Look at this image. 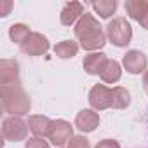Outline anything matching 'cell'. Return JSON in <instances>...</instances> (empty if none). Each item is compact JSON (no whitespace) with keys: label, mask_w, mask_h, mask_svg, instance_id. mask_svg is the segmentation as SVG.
<instances>
[{"label":"cell","mask_w":148,"mask_h":148,"mask_svg":"<svg viewBox=\"0 0 148 148\" xmlns=\"http://www.w3.org/2000/svg\"><path fill=\"white\" fill-rule=\"evenodd\" d=\"M73 32L80 42V47L89 52H98V49H103L108 38L98 19L89 12H84V16L77 21Z\"/></svg>","instance_id":"cell-1"},{"label":"cell","mask_w":148,"mask_h":148,"mask_svg":"<svg viewBox=\"0 0 148 148\" xmlns=\"http://www.w3.org/2000/svg\"><path fill=\"white\" fill-rule=\"evenodd\" d=\"M28 122L21 117H5L2 122V136L5 141H23L28 138Z\"/></svg>","instance_id":"cell-4"},{"label":"cell","mask_w":148,"mask_h":148,"mask_svg":"<svg viewBox=\"0 0 148 148\" xmlns=\"http://www.w3.org/2000/svg\"><path fill=\"white\" fill-rule=\"evenodd\" d=\"M66 148H91V143L86 136H73L70 139V143L66 145Z\"/></svg>","instance_id":"cell-20"},{"label":"cell","mask_w":148,"mask_h":148,"mask_svg":"<svg viewBox=\"0 0 148 148\" xmlns=\"http://www.w3.org/2000/svg\"><path fill=\"white\" fill-rule=\"evenodd\" d=\"M122 66L125 68L127 73L131 75H138V73H143L146 71V66H148V59L145 56V52H141L139 49H131L124 54L122 58Z\"/></svg>","instance_id":"cell-6"},{"label":"cell","mask_w":148,"mask_h":148,"mask_svg":"<svg viewBox=\"0 0 148 148\" xmlns=\"http://www.w3.org/2000/svg\"><path fill=\"white\" fill-rule=\"evenodd\" d=\"M117 5H119L117 0H98V2H92L94 12L103 19L112 18L115 14V11H117Z\"/></svg>","instance_id":"cell-17"},{"label":"cell","mask_w":148,"mask_h":148,"mask_svg":"<svg viewBox=\"0 0 148 148\" xmlns=\"http://www.w3.org/2000/svg\"><path fill=\"white\" fill-rule=\"evenodd\" d=\"M143 87H145V91L148 94V70L145 71V75H143Z\"/></svg>","instance_id":"cell-25"},{"label":"cell","mask_w":148,"mask_h":148,"mask_svg":"<svg viewBox=\"0 0 148 148\" xmlns=\"http://www.w3.org/2000/svg\"><path fill=\"white\" fill-rule=\"evenodd\" d=\"M139 25H141V26H143L145 30H148V11H146V14L143 16V19L139 21Z\"/></svg>","instance_id":"cell-24"},{"label":"cell","mask_w":148,"mask_h":148,"mask_svg":"<svg viewBox=\"0 0 148 148\" xmlns=\"http://www.w3.org/2000/svg\"><path fill=\"white\" fill-rule=\"evenodd\" d=\"M112 89H113V106L112 108H115V110L127 108L131 105V92L125 87H120V86L112 87Z\"/></svg>","instance_id":"cell-19"},{"label":"cell","mask_w":148,"mask_h":148,"mask_svg":"<svg viewBox=\"0 0 148 148\" xmlns=\"http://www.w3.org/2000/svg\"><path fill=\"white\" fill-rule=\"evenodd\" d=\"M30 28L26 26V25H23V23H16V25H11V28H9V37H11V40L14 42V44H18L19 47L25 44V40L30 37Z\"/></svg>","instance_id":"cell-18"},{"label":"cell","mask_w":148,"mask_h":148,"mask_svg":"<svg viewBox=\"0 0 148 148\" xmlns=\"http://www.w3.org/2000/svg\"><path fill=\"white\" fill-rule=\"evenodd\" d=\"M54 120H51L45 115H30L28 117V127L35 134V138H49Z\"/></svg>","instance_id":"cell-12"},{"label":"cell","mask_w":148,"mask_h":148,"mask_svg":"<svg viewBox=\"0 0 148 148\" xmlns=\"http://www.w3.org/2000/svg\"><path fill=\"white\" fill-rule=\"evenodd\" d=\"M71 138H73V127L70 125V122H66V120H63V119L54 120L52 129H51V134H49L51 143H52L54 146L61 148V146L68 145Z\"/></svg>","instance_id":"cell-8"},{"label":"cell","mask_w":148,"mask_h":148,"mask_svg":"<svg viewBox=\"0 0 148 148\" xmlns=\"http://www.w3.org/2000/svg\"><path fill=\"white\" fill-rule=\"evenodd\" d=\"M124 7H125L127 16L139 23L143 19V16L146 14V11H148V2L146 0H127L124 4Z\"/></svg>","instance_id":"cell-14"},{"label":"cell","mask_w":148,"mask_h":148,"mask_svg":"<svg viewBox=\"0 0 148 148\" xmlns=\"http://www.w3.org/2000/svg\"><path fill=\"white\" fill-rule=\"evenodd\" d=\"M2 105H4V110L11 117L12 115L14 117H23L32 108V101H30L26 91L23 89L21 82L2 86Z\"/></svg>","instance_id":"cell-2"},{"label":"cell","mask_w":148,"mask_h":148,"mask_svg":"<svg viewBox=\"0 0 148 148\" xmlns=\"http://www.w3.org/2000/svg\"><path fill=\"white\" fill-rule=\"evenodd\" d=\"M94 148H120V143L117 139H101Z\"/></svg>","instance_id":"cell-22"},{"label":"cell","mask_w":148,"mask_h":148,"mask_svg":"<svg viewBox=\"0 0 148 148\" xmlns=\"http://www.w3.org/2000/svg\"><path fill=\"white\" fill-rule=\"evenodd\" d=\"M19 80V64L16 59H2L0 61V84L9 86L18 84Z\"/></svg>","instance_id":"cell-10"},{"label":"cell","mask_w":148,"mask_h":148,"mask_svg":"<svg viewBox=\"0 0 148 148\" xmlns=\"http://www.w3.org/2000/svg\"><path fill=\"white\" fill-rule=\"evenodd\" d=\"M84 16V4L80 2H68L61 14H59V21L63 26H71V25H77V21Z\"/></svg>","instance_id":"cell-13"},{"label":"cell","mask_w":148,"mask_h":148,"mask_svg":"<svg viewBox=\"0 0 148 148\" xmlns=\"http://www.w3.org/2000/svg\"><path fill=\"white\" fill-rule=\"evenodd\" d=\"M106 37L115 47H127L132 40V28L125 18H113L106 26Z\"/></svg>","instance_id":"cell-3"},{"label":"cell","mask_w":148,"mask_h":148,"mask_svg":"<svg viewBox=\"0 0 148 148\" xmlns=\"http://www.w3.org/2000/svg\"><path fill=\"white\" fill-rule=\"evenodd\" d=\"M12 7V2H5V4H2V5H0V9H2V11H0V16H2V18H5V16H9V9Z\"/></svg>","instance_id":"cell-23"},{"label":"cell","mask_w":148,"mask_h":148,"mask_svg":"<svg viewBox=\"0 0 148 148\" xmlns=\"http://www.w3.org/2000/svg\"><path fill=\"white\" fill-rule=\"evenodd\" d=\"M25 148H51V146H49V143H47L45 139H42V138H32V139L26 141V146H25Z\"/></svg>","instance_id":"cell-21"},{"label":"cell","mask_w":148,"mask_h":148,"mask_svg":"<svg viewBox=\"0 0 148 148\" xmlns=\"http://www.w3.org/2000/svg\"><path fill=\"white\" fill-rule=\"evenodd\" d=\"M79 52V44L73 40H61L54 45V54L61 59H71Z\"/></svg>","instance_id":"cell-16"},{"label":"cell","mask_w":148,"mask_h":148,"mask_svg":"<svg viewBox=\"0 0 148 148\" xmlns=\"http://www.w3.org/2000/svg\"><path fill=\"white\" fill-rule=\"evenodd\" d=\"M49 47H51V44L45 35H42L38 32H32L30 37L21 45V52H25L26 56H42L49 51Z\"/></svg>","instance_id":"cell-7"},{"label":"cell","mask_w":148,"mask_h":148,"mask_svg":"<svg viewBox=\"0 0 148 148\" xmlns=\"http://www.w3.org/2000/svg\"><path fill=\"white\" fill-rule=\"evenodd\" d=\"M89 105L92 110L101 112L106 108L113 106V89L103 86V84H96L91 91H89Z\"/></svg>","instance_id":"cell-5"},{"label":"cell","mask_w":148,"mask_h":148,"mask_svg":"<svg viewBox=\"0 0 148 148\" xmlns=\"http://www.w3.org/2000/svg\"><path fill=\"white\" fill-rule=\"evenodd\" d=\"M75 125L82 132H92L99 125V115L92 108H84L75 117Z\"/></svg>","instance_id":"cell-9"},{"label":"cell","mask_w":148,"mask_h":148,"mask_svg":"<svg viewBox=\"0 0 148 148\" xmlns=\"http://www.w3.org/2000/svg\"><path fill=\"white\" fill-rule=\"evenodd\" d=\"M108 59L110 58L105 52H91L84 58L82 66H84L86 73H89V75H101V71L105 70Z\"/></svg>","instance_id":"cell-11"},{"label":"cell","mask_w":148,"mask_h":148,"mask_svg":"<svg viewBox=\"0 0 148 148\" xmlns=\"http://www.w3.org/2000/svg\"><path fill=\"white\" fill-rule=\"evenodd\" d=\"M99 77H101V80L106 82V84H115V82H119L120 77H122L120 63L115 61V59H108V63H106V66H105V70L101 71Z\"/></svg>","instance_id":"cell-15"}]
</instances>
